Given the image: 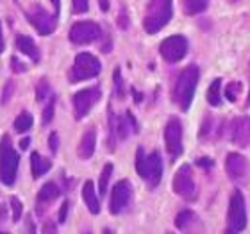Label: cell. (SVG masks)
I'll use <instances>...</instances> for the list:
<instances>
[{"instance_id":"cell-2","label":"cell","mask_w":250,"mask_h":234,"mask_svg":"<svg viewBox=\"0 0 250 234\" xmlns=\"http://www.w3.org/2000/svg\"><path fill=\"white\" fill-rule=\"evenodd\" d=\"M136 172L141 179H145L146 184L150 188H156L161 182L163 177V159L159 152H152L150 156H146L145 150L138 147L136 150Z\"/></svg>"},{"instance_id":"cell-18","label":"cell","mask_w":250,"mask_h":234,"mask_svg":"<svg viewBox=\"0 0 250 234\" xmlns=\"http://www.w3.org/2000/svg\"><path fill=\"white\" fill-rule=\"evenodd\" d=\"M83 198L86 206H88L89 213L91 214H99L100 213V202L97 198V191H95V184L93 181H86L83 186Z\"/></svg>"},{"instance_id":"cell-16","label":"cell","mask_w":250,"mask_h":234,"mask_svg":"<svg viewBox=\"0 0 250 234\" xmlns=\"http://www.w3.org/2000/svg\"><path fill=\"white\" fill-rule=\"evenodd\" d=\"M95 145H97V132H95V129H88L83 134V138H81V143H79V157L81 159H89V157L93 156Z\"/></svg>"},{"instance_id":"cell-7","label":"cell","mask_w":250,"mask_h":234,"mask_svg":"<svg viewBox=\"0 0 250 234\" xmlns=\"http://www.w3.org/2000/svg\"><path fill=\"white\" fill-rule=\"evenodd\" d=\"M165 143L168 154L175 159L183 154V124L177 116H170L165 127Z\"/></svg>"},{"instance_id":"cell-21","label":"cell","mask_w":250,"mask_h":234,"mask_svg":"<svg viewBox=\"0 0 250 234\" xmlns=\"http://www.w3.org/2000/svg\"><path fill=\"white\" fill-rule=\"evenodd\" d=\"M183 4V9L186 15L193 16V15H200L204 11L208 9L209 0H181Z\"/></svg>"},{"instance_id":"cell-31","label":"cell","mask_w":250,"mask_h":234,"mask_svg":"<svg viewBox=\"0 0 250 234\" xmlns=\"http://www.w3.org/2000/svg\"><path fill=\"white\" fill-rule=\"evenodd\" d=\"M72 5H73V13H86L89 9V0H72Z\"/></svg>"},{"instance_id":"cell-35","label":"cell","mask_w":250,"mask_h":234,"mask_svg":"<svg viewBox=\"0 0 250 234\" xmlns=\"http://www.w3.org/2000/svg\"><path fill=\"white\" fill-rule=\"evenodd\" d=\"M68 208H70V206H68V200H64V202H62V206H61V209H59V222H61V224L66 220Z\"/></svg>"},{"instance_id":"cell-12","label":"cell","mask_w":250,"mask_h":234,"mask_svg":"<svg viewBox=\"0 0 250 234\" xmlns=\"http://www.w3.org/2000/svg\"><path fill=\"white\" fill-rule=\"evenodd\" d=\"M27 20L31 21L32 27L36 29V32L42 34V36H48V34H52L56 31V20H54V16L48 15L42 5H32L31 9L27 11Z\"/></svg>"},{"instance_id":"cell-29","label":"cell","mask_w":250,"mask_h":234,"mask_svg":"<svg viewBox=\"0 0 250 234\" xmlns=\"http://www.w3.org/2000/svg\"><path fill=\"white\" fill-rule=\"evenodd\" d=\"M11 204V211H13V222H18L21 218V213H23V206L16 197H11L9 200Z\"/></svg>"},{"instance_id":"cell-41","label":"cell","mask_w":250,"mask_h":234,"mask_svg":"<svg viewBox=\"0 0 250 234\" xmlns=\"http://www.w3.org/2000/svg\"><path fill=\"white\" fill-rule=\"evenodd\" d=\"M5 214H7V209H5L4 206H0V222L5 218Z\"/></svg>"},{"instance_id":"cell-42","label":"cell","mask_w":250,"mask_h":234,"mask_svg":"<svg viewBox=\"0 0 250 234\" xmlns=\"http://www.w3.org/2000/svg\"><path fill=\"white\" fill-rule=\"evenodd\" d=\"M100 7H102V11L109 9V4H107V0H100Z\"/></svg>"},{"instance_id":"cell-9","label":"cell","mask_w":250,"mask_h":234,"mask_svg":"<svg viewBox=\"0 0 250 234\" xmlns=\"http://www.w3.org/2000/svg\"><path fill=\"white\" fill-rule=\"evenodd\" d=\"M159 52H161V58L168 63L181 61L188 52V40L184 36H181V34L167 38V40L161 43Z\"/></svg>"},{"instance_id":"cell-37","label":"cell","mask_w":250,"mask_h":234,"mask_svg":"<svg viewBox=\"0 0 250 234\" xmlns=\"http://www.w3.org/2000/svg\"><path fill=\"white\" fill-rule=\"evenodd\" d=\"M56 225L52 224V222H47V224L43 225V233H56Z\"/></svg>"},{"instance_id":"cell-24","label":"cell","mask_w":250,"mask_h":234,"mask_svg":"<svg viewBox=\"0 0 250 234\" xmlns=\"http://www.w3.org/2000/svg\"><path fill=\"white\" fill-rule=\"evenodd\" d=\"M32 124H34V118H32V115H31V113H27V111H23V113H20V115L16 116L15 130H16V132H27V130L32 127Z\"/></svg>"},{"instance_id":"cell-20","label":"cell","mask_w":250,"mask_h":234,"mask_svg":"<svg viewBox=\"0 0 250 234\" xmlns=\"http://www.w3.org/2000/svg\"><path fill=\"white\" fill-rule=\"evenodd\" d=\"M197 224H198L197 214L193 213V211H188V209L181 211L177 214V218H175V227L179 231H191Z\"/></svg>"},{"instance_id":"cell-23","label":"cell","mask_w":250,"mask_h":234,"mask_svg":"<svg viewBox=\"0 0 250 234\" xmlns=\"http://www.w3.org/2000/svg\"><path fill=\"white\" fill-rule=\"evenodd\" d=\"M59 197V188L54 184V182H47L43 184L40 193H38V200L40 202H52Z\"/></svg>"},{"instance_id":"cell-1","label":"cell","mask_w":250,"mask_h":234,"mask_svg":"<svg viewBox=\"0 0 250 234\" xmlns=\"http://www.w3.org/2000/svg\"><path fill=\"white\" fill-rule=\"evenodd\" d=\"M198 75H200V72H198V66H195V64H189L179 73L175 89H173V99L183 111H188L191 106L193 95H195V89H197L198 84Z\"/></svg>"},{"instance_id":"cell-22","label":"cell","mask_w":250,"mask_h":234,"mask_svg":"<svg viewBox=\"0 0 250 234\" xmlns=\"http://www.w3.org/2000/svg\"><path fill=\"white\" fill-rule=\"evenodd\" d=\"M208 102L214 107H218L222 104V79H214L211 86L208 88Z\"/></svg>"},{"instance_id":"cell-36","label":"cell","mask_w":250,"mask_h":234,"mask_svg":"<svg viewBox=\"0 0 250 234\" xmlns=\"http://www.w3.org/2000/svg\"><path fill=\"white\" fill-rule=\"evenodd\" d=\"M9 89H13V83H7L5 84V89H4V97H2V104H5L7 100H9Z\"/></svg>"},{"instance_id":"cell-34","label":"cell","mask_w":250,"mask_h":234,"mask_svg":"<svg viewBox=\"0 0 250 234\" xmlns=\"http://www.w3.org/2000/svg\"><path fill=\"white\" fill-rule=\"evenodd\" d=\"M48 147H50V150L56 152L59 147V138H58V132H52L50 138H48Z\"/></svg>"},{"instance_id":"cell-39","label":"cell","mask_w":250,"mask_h":234,"mask_svg":"<svg viewBox=\"0 0 250 234\" xmlns=\"http://www.w3.org/2000/svg\"><path fill=\"white\" fill-rule=\"evenodd\" d=\"M50 2H52V5H54V13L58 15L59 9H61V2H59V0H50Z\"/></svg>"},{"instance_id":"cell-26","label":"cell","mask_w":250,"mask_h":234,"mask_svg":"<svg viewBox=\"0 0 250 234\" xmlns=\"http://www.w3.org/2000/svg\"><path fill=\"white\" fill-rule=\"evenodd\" d=\"M52 95V89H50V84H48L47 79H42L36 86V100L38 102H43L45 99H48Z\"/></svg>"},{"instance_id":"cell-11","label":"cell","mask_w":250,"mask_h":234,"mask_svg":"<svg viewBox=\"0 0 250 234\" xmlns=\"http://www.w3.org/2000/svg\"><path fill=\"white\" fill-rule=\"evenodd\" d=\"M173 191L181 195L186 200H193L197 195V188H195V181L191 175V167L189 165H183L179 168L175 177H173Z\"/></svg>"},{"instance_id":"cell-3","label":"cell","mask_w":250,"mask_h":234,"mask_svg":"<svg viewBox=\"0 0 250 234\" xmlns=\"http://www.w3.org/2000/svg\"><path fill=\"white\" fill-rule=\"evenodd\" d=\"M173 0H150L143 18V27L148 34H156L172 20Z\"/></svg>"},{"instance_id":"cell-15","label":"cell","mask_w":250,"mask_h":234,"mask_svg":"<svg viewBox=\"0 0 250 234\" xmlns=\"http://www.w3.org/2000/svg\"><path fill=\"white\" fill-rule=\"evenodd\" d=\"M249 116H241V118L234 120L232 125V141L240 149H247L249 147Z\"/></svg>"},{"instance_id":"cell-43","label":"cell","mask_w":250,"mask_h":234,"mask_svg":"<svg viewBox=\"0 0 250 234\" xmlns=\"http://www.w3.org/2000/svg\"><path fill=\"white\" fill-rule=\"evenodd\" d=\"M29 143H31V140H29V138H25V140L20 141V147H21V149H27V147H29Z\"/></svg>"},{"instance_id":"cell-38","label":"cell","mask_w":250,"mask_h":234,"mask_svg":"<svg viewBox=\"0 0 250 234\" xmlns=\"http://www.w3.org/2000/svg\"><path fill=\"white\" fill-rule=\"evenodd\" d=\"M130 91H132V95H134V102H136V104H138V102H141V100H143V95L138 93V89H136V88H130Z\"/></svg>"},{"instance_id":"cell-32","label":"cell","mask_w":250,"mask_h":234,"mask_svg":"<svg viewBox=\"0 0 250 234\" xmlns=\"http://www.w3.org/2000/svg\"><path fill=\"white\" fill-rule=\"evenodd\" d=\"M214 161L213 159H209V157H200V159H197V167L204 168V170H209V168H213Z\"/></svg>"},{"instance_id":"cell-8","label":"cell","mask_w":250,"mask_h":234,"mask_svg":"<svg viewBox=\"0 0 250 234\" xmlns=\"http://www.w3.org/2000/svg\"><path fill=\"white\" fill-rule=\"evenodd\" d=\"M100 89L99 88H86L81 89L73 97V111H75V118L83 120L84 116L89 115V111L93 109V106L100 100Z\"/></svg>"},{"instance_id":"cell-33","label":"cell","mask_w":250,"mask_h":234,"mask_svg":"<svg viewBox=\"0 0 250 234\" xmlns=\"http://www.w3.org/2000/svg\"><path fill=\"white\" fill-rule=\"evenodd\" d=\"M11 68H13V72H16V73H21V72H25V64H21L20 61L16 58H11Z\"/></svg>"},{"instance_id":"cell-4","label":"cell","mask_w":250,"mask_h":234,"mask_svg":"<svg viewBox=\"0 0 250 234\" xmlns=\"http://www.w3.org/2000/svg\"><path fill=\"white\" fill-rule=\"evenodd\" d=\"M20 156L11 145V138L7 134L0 140V182L4 186H13L18 173Z\"/></svg>"},{"instance_id":"cell-28","label":"cell","mask_w":250,"mask_h":234,"mask_svg":"<svg viewBox=\"0 0 250 234\" xmlns=\"http://www.w3.org/2000/svg\"><path fill=\"white\" fill-rule=\"evenodd\" d=\"M54 107H56V95H50L48 97V102L43 109V125H48L54 118Z\"/></svg>"},{"instance_id":"cell-40","label":"cell","mask_w":250,"mask_h":234,"mask_svg":"<svg viewBox=\"0 0 250 234\" xmlns=\"http://www.w3.org/2000/svg\"><path fill=\"white\" fill-rule=\"evenodd\" d=\"M4 52V36H2V25H0V54Z\"/></svg>"},{"instance_id":"cell-13","label":"cell","mask_w":250,"mask_h":234,"mask_svg":"<svg viewBox=\"0 0 250 234\" xmlns=\"http://www.w3.org/2000/svg\"><path fill=\"white\" fill-rule=\"evenodd\" d=\"M130 198H132V186L130 182L118 181L111 190V202H109V211L113 214H120L127 206H129Z\"/></svg>"},{"instance_id":"cell-10","label":"cell","mask_w":250,"mask_h":234,"mask_svg":"<svg viewBox=\"0 0 250 234\" xmlns=\"http://www.w3.org/2000/svg\"><path fill=\"white\" fill-rule=\"evenodd\" d=\"M102 34L99 23L95 21H77L75 25L72 27L70 31V40H72L75 45H89V43L97 42Z\"/></svg>"},{"instance_id":"cell-5","label":"cell","mask_w":250,"mask_h":234,"mask_svg":"<svg viewBox=\"0 0 250 234\" xmlns=\"http://www.w3.org/2000/svg\"><path fill=\"white\" fill-rule=\"evenodd\" d=\"M102 70V64L93 54L81 52L73 61V66L70 70V83H81V81H88V79L97 77Z\"/></svg>"},{"instance_id":"cell-27","label":"cell","mask_w":250,"mask_h":234,"mask_svg":"<svg viewBox=\"0 0 250 234\" xmlns=\"http://www.w3.org/2000/svg\"><path fill=\"white\" fill-rule=\"evenodd\" d=\"M241 83H238V81H232V83H229L227 86H225V99L230 100V102H236L238 100V95L241 93Z\"/></svg>"},{"instance_id":"cell-25","label":"cell","mask_w":250,"mask_h":234,"mask_svg":"<svg viewBox=\"0 0 250 234\" xmlns=\"http://www.w3.org/2000/svg\"><path fill=\"white\" fill-rule=\"evenodd\" d=\"M113 170H115V167H113L111 163L104 165V170H102V173H100V179H99L100 195H105V191H107V186H109V181H111V175H113Z\"/></svg>"},{"instance_id":"cell-30","label":"cell","mask_w":250,"mask_h":234,"mask_svg":"<svg viewBox=\"0 0 250 234\" xmlns=\"http://www.w3.org/2000/svg\"><path fill=\"white\" fill-rule=\"evenodd\" d=\"M115 86H116V95H118V99H124L125 89H124V81H122V75H120V68H116L115 70Z\"/></svg>"},{"instance_id":"cell-14","label":"cell","mask_w":250,"mask_h":234,"mask_svg":"<svg viewBox=\"0 0 250 234\" xmlns=\"http://www.w3.org/2000/svg\"><path fill=\"white\" fill-rule=\"evenodd\" d=\"M225 170H227L230 179H234V181L245 179L247 170H249V161H247V157L243 154L230 152L227 156V161H225Z\"/></svg>"},{"instance_id":"cell-19","label":"cell","mask_w":250,"mask_h":234,"mask_svg":"<svg viewBox=\"0 0 250 234\" xmlns=\"http://www.w3.org/2000/svg\"><path fill=\"white\" fill-rule=\"evenodd\" d=\"M50 167H52L50 159L43 157L42 154H38V152H32L31 168H32V177H34V179H40V177L45 175V173L50 170Z\"/></svg>"},{"instance_id":"cell-17","label":"cell","mask_w":250,"mask_h":234,"mask_svg":"<svg viewBox=\"0 0 250 234\" xmlns=\"http://www.w3.org/2000/svg\"><path fill=\"white\" fill-rule=\"evenodd\" d=\"M16 47H18V50H20L21 54H25L32 63L40 61V50H38L36 43H34V40H32L31 36L20 34V36L16 38Z\"/></svg>"},{"instance_id":"cell-6","label":"cell","mask_w":250,"mask_h":234,"mask_svg":"<svg viewBox=\"0 0 250 234\" xmlns=\"http://www.w3.org/2000/svg\"><path fill=\"white\" fill-rule=\"evenodd\" d=\"M247 227V206L245 198L240 191H234V195L230 197L229 202V211H227V234L241 233Z\"/></svg>"}]
</instances>
